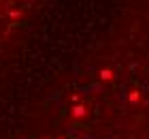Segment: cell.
Returning <instances> with one entry per match:
<instances>
[{
	"label": "cell",
	"instance_id": "1",
	"mask_svg": "<svg viewBox=\"0 0 149 139\" xmlns=\"http://www.w3.org/2000/svg\"><path fill=\"white\" fill-rule=\"evenodd\" d=\"M36 2L38 0H0V45L28 19Z\"/></svg>",
	"mask_w": 149,
	"mask_h": 139
}]
</instances>
